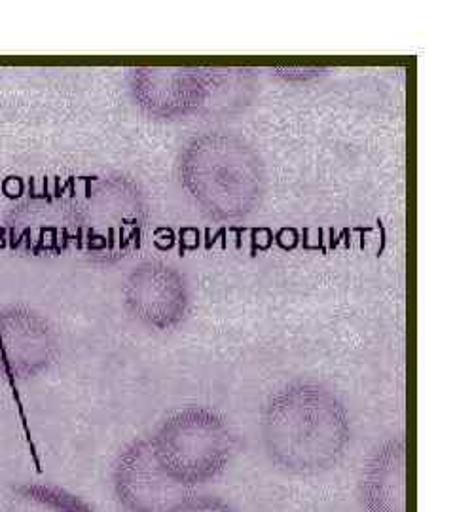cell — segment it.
Listing matches in <instances>:
<instances>
[{"label": "cell", "mask_w": 455, "mask_h": 512, "mask_svg": "<svg viewBox=\"0 0 455 512\" xmlns=\"http://www.w3.org/2000/svg\"><path fill=\"white\" fill-rule=\"evenodd\" d=\"M112 488L128 512H167L186 497V490L167 475L152 440H133L112 467Z\"/></svg>", "instance_id": "cell-3"}, {"label": "cell", "mask_w": 455, "mask_h": 512, "mask_svg": "<svg viewBox=\"0 0 455 512\" xmlns=\"http://www.w3.org/2000/svg\"><path fill=\"white\" fill-rule=\"evenodd\" d=\"M150 440L167 475L184 488L215 480L234 454L228 423L203 408H188L171 416Z\"/></svg>", "instance_id": "cell-2"}, {"label": "cell", "mask_w": 455, "mask_h": 512, "mask_svg": "<svg viewBox=\"0 0 455 512\" xmlns=\"http://www.w3.org/2000/svg\"><path fill=\"white\" fill-rule=\"evenodd\" d=\"M14 494L23 501L37 503L54 512H93L86 501L52 484H19L14 488Z\"/></svg>", "instance_id": "cell-7"}, {"label": "cell", "mask_w": 455, "mask_h": 512, "mask_svg": "<svg viewBox=\"0 0 455 512\" xmlns=\"http://www.w3.org/2000/svg\"><path fill=\"white\" fill-rule=\"evenodd\" d=\"M57 353V334L46 317L27 306L0 308V378H37L54 365Z\"/></svg>", "instance_id": "cell-4"}, {"label": "cell", "mask_w": 455, "mask_h": 512, "mask_svg": "<svg viewBox=\"0 0 455 512\" xmlns=\"http://www.w3.org/2000/svg\"><path fill=\"white\" fill-rule=\"evenodd\" d=\"M359 495L366 512H406V442L382 444L364 467Z\"/></svg>", "instance_id": "cell-5"}, {"label": "cell", "mask_w": 455, "mask_h": 512, "mask_svg": "<svg viewBox=\"0 0 455 512\" xmlns=\"http://www.w3.org/2000/svg\"><path fill=\"white\" fill-rule=\"evenodd\" d=\"M124 298L129 313L152 329H171L186 313L181 285L156 270H135L126 283Z\"/></svg>", "instance_id": "cell-6"}, {"label": "cell", "mask_w": 455, "mask_h": 512, "mask_svg": "<svg viewBox=\"0 0 455 512\" xmlns=\"http://www.w3.org/2000/svg\"><path fill=\"white\" fill-rule=\"evenodd\" d=\"M262 439L277 469L317 476L342 461L351 427L344 404L327 387L292 384L275 393L266 406Z\"/></svg>", "instance_id": "cell-1"}, {"label": "cell", "mask_w": 455, "mask_h": 512, "mask_svg": "<svg viewBox=\"0 0 455 512\" xmlns=\"http://www.w3.org/2000/svg\"><path fill=\"white\" fill-rule=\"evenodd\" d=\"M167 512H237L228 501L213 495H186Z\"/></svg>", "instance_id": "cell-8"}]
</instances>
